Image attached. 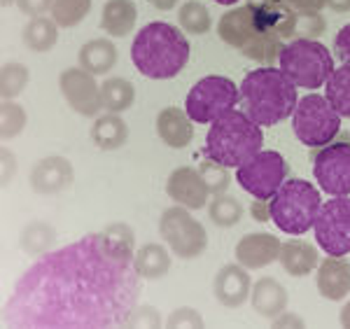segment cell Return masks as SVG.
<instances>
[{
	"label": "cell",
	"instance_id": "1",
	"mask_svg": "<svg viewBox=\"0 0 350 329\" xmlns=\"http://www.w3.org/2000/svg\"><path fill=\"white\" fill-rule=\"evenodd\" d=\"M135 234L112 222L56 252H44L16 282L5 317L14 327H126L138 306Z\"/></svg>",
	"mask_w": 350,
	"mask_h": 329
},
{
	"label": "cell",
	"instance_id": "2",
	"mask_svg": "<svg viewBox=\"0 0 350 329\" xmlns=\"http://www.w3.org/2000/svg\"><path fill=\"white\" fill-rule=\"evenodd\" d=\"M189 40L178 26L152 21L133 38L131 61L135 70L148 79H173L189 64Z\"/></svg>",
	"mask_w": 350,
	"mask_h": 329
},
{
	"label": "cell",
	"instance_id": "3",
	"mask_svg": "<svg viewBox=\"0 0 350 329\" xmlns=\"http://www.w3.org/2000/svg\"><path fill=\"white\" fill-rule=\"evenodd\" d=\"M299 103L297 87L280 68L264 66L250 70L241 82L243 112L259 127H275L292 117Z\"/></svg>",
	"mask_w": 350,
	"mask_h": 329
},
{
	"label": "cell",
	"instance_id": "4",
	"mask_svg": "<svg viewBox=\"0 0 350 329\" xmlns=\"http://www.w3.org/2000/svg\"><path fill=\"white\" fill-rule=\"evenodd\" d=\"M264 147V131L245 112L229 110L211 124L203 155L227 168H241Z\"/></svg>",
	"mask_w": 350,
	"mask_h": 329
},
{
	"label": "cell",
	"instance_id": "5",
	"mask_svg": "<svg viewBox=\"0 0 350 329\" xmlns=\"http://www.w3.org/2000/svg\"><path fill=\"white\" fill-rule=\"evenodd\" d=\"M217 36L229 47L239 49V52L250 61H259L264 66H273L280 59L285 44L283 40L269 36L257 26L255 14H252L250 5H239L231 8L229 12L222 14L217 24Z\"/></svg>",
	"mask_w": 350,
	"mask_h": 329
},
{
	"label": "cell",
	"instance_id": "6",
	"mask_svg": "<svg viewBox=\"0 0 350 329\" xmlns=\"http://www.w3.org/2000/svg\"><path fill=\"white\" fill-rule=\"evenodd\" d=\"M320 206H323L320 192L308 180H285L283 187L269 198L271 222H275L280 231L290 236H304L313 229Z\"/></svg>",
	"mask_w": 350,
	"mask_h": 329
},
{
	"label": "cell",
	"instance_id": "7",
	"mask_svg": "<svg viewBox=\"0 0 350 329\" xmlns=\"http://www.w3.org/2000/svg\"><path fill=\"white\" fill-rule=\"evenodd\" d=\"M278 64L297 89H310V92L325 87L327 79L334 73V56L329 49L318 40L306 38L287 42Z\"/></svg>",
	"mask_w": 350,
	"mask_h": 329
},
{
	"label": "cell",
	"instance_id": "8",
	"mask_svg": "<svg viewBox=\"0 0 350 329\" xmlns=\"http://www.w3.org/2000/svg\"><path fill=\"white\" fill-rule=\"evenodd\" d=\"M292 131L310 150L329 145L341 133V115L323 94H308L292 112Z\"/></svg>",
	"mask_w": 350,
	"mask_h": 329
},
{
	"label": "cell",
	"instance_id": "9",
	"mask_svg": "<svg viewBox=\"0 0 350 329\" xmlns=\"http://www.w3.org/2000/svg\"><path fill=\"white\" fill-rule=\"evenodd\" d=\"M241 101V89L236 87L234 79L224 75H208L199 79L189 89L185 110L196 124H213L215 119L234 110Z\"/></svg>",
	"mask_w": 350,
	"mask_h": 329
},
{
	"label": "cell",
	"instance_id": "10",
	"mask_svg": "<svg viewBox=\"0 0 350 329\" xmlns=\"http://www.w3.org/2000/svg\"><path fill=\"white\" fill-rule=\"evenodd\" d=\"M159 234L180 259H196L208 250V231L183 206H171L159 218Z\"/></svg>",
	"mask_w": 350,
	"mask_h": 329
},
{
	"label": "cell",
	"instance_id": "11",
	"mask_svg": "<svg viewBox=\"0 0 350 329\" xmlns=\"http://www.w3.org/2000/svg\"><path fill=\"white\" fill-rule=\"evenodd\" d=\"M287 173H290V166H287L285 157L278 155V152L264 150L252 157L247 163H243L236 171V180L252 198L269 201L283 187Z\"/></svg>",
	"mask_w": 350,
	"mask_h": 329
},
{
	"label": "cell",
	"instance_id": "12",
	"mask_svg": "<svg viewBox=\"0 0 350 329\" xmlns=\"http://www.w3.org/2000/svg\"><path fill=\"white\" fill-rule=\"evenodd\" d=\"M315 243L332 254L346 257L350 254V196H332L320 206L313 224Z\"/></svg>",
	"mask_w": 350,
	"mask_h": 329
},
{
	"label": "cell",
	"instance_id": "13",
	"mask_svg": "<svg viewBox=\"0 0 350 329\" xmlns=\"http://www.w3.org/2000/svg\"><path fill=\"white\" fill-rule=\"evenodd\" d=\"M313 175L329 196H350V143L334 140L313 155Z\"/></svg>",
	"mask_w": 350,
	"mask_h": 329
},
{
	"label": "cell",
	"instance_id": "14",
	"mask_svg": "<svg viewBox=\"0 0 350 329\" xmlns=\"http://www.w3.org/2000/svg\"><path fill=\"white\" fill-rule=\"evenodd\" d=\"M59 89L64 94L66 103L82 117H98L103 110L100 101V84L96 82L92 73L84 68H68L59 77Z\"/></svg>",
	"mask_w": 350,
	"mask_h": 329
},
{
	"label": "cell",
	"instance_id": "15",
	"mask_svg": "<svg viewBox=\"0 0 350 329\" xmlns=\"http://www.w3.org/2000/svg\"><path fill=\"white\" fill-rule=\"evenodd\" d=\"M257 26L269 36L285 40L297 36V19L299 14L285 0H247Z\"/></svg>",
	"mask_w": 350,
	"mask_h": 329
},
{
	"label": "cell",
	"instance_id": "16",
	"mask_svg": "<svg viewBox=\"0 0 350 329\" xmlns=\"http://www.w3.org/2000/svg\"><path fill=\"white\" fill-rule=\"evenodd\" d=\"M166 194L173 198L178 206L187 208V211H201L208 206V187L203 183L199 168L180 166L168 175L166 180Z\"/></svg>",
	"mask_w": 350,
	"mask_h": 329
},
{
	"label": "cell",
	"instance_id": "17",
	"mask_svg": "<svg viewBox=\"0 0 350 329\" xmlns=\"http://www.w3.org/2000/svg\"><path fill=\"white\" fill-rule=\"evenodd\" d=\"M75 180V168L66 157H44L31 168L28 183L36 194H59Z\"/></svg>",
	"mask_w": 350,
	"mask_h": 329
},
{
	"label": "cell",
	"instance_id": "18",
	"mask_svg": "<svg viewBox=\"0 0 350 329\" xmlns=\"http://www.w3.org/2000/svg\"><path fill=\"white\" fill-rule=\"evenodd\" d=\"M252 292V280L245 266L236 264H224L217 271L215 280H213V294L224 308H241L243 304L250 299Z\"/></svg>",
	"mask_w": 350,
	"mask_h": 329
},
{
	"label": "cell",
	"instance_id": "19",
	"mask_svg": "<svg viewBox=\"0 0 350 329\" xmlns=\"http://www.w3.org/2000/svg\"><path fill=\"white\" fill-rule=\"evenodd\" d=\"M280 241L278 236L269 234V231H255V234H245L236 246V262L245 266L247 271H257L264 266L273 264L280 254Z\"/></svg>",
	"mask_w": 350,
	"mask_h": 329
},
{
	"label": "cell",
	"instance_id": "20",
	"mask_svg": "<svg viewBox=\"0 0 350 329\" xmlns=\"http://www.w3.org/2000/svg\"><path fill=\"white\" fill-rule=\"evenodd\" d=\"M320 297L327 302H341L350 294V262L343 257H332L327 254L318 264V276H315Z\"/></svg>",
	"mask_w": 350,
	"mask_h": 329
},
{
	"label": "cell",
	"instance_id": "21",
	"mask_svg": "<svg viewBox=\"0 0 350 329\" xmlns=\"http://www.w3.org/2000/svg\"><path fill=\"white\" fill-rule=\"evenodd\" d=\"M157 135L171 150H183L194 140V122L183 107H163L157 115Z\"/></svg>",
	"mask_w": 350,
	"mask_h": 329
},
{
	"label": "cell",
	"instance_id": "22",
	"mask_svg": "<svg viewBox=\"0 0 350 329\" xmlns=\"http://www.w3.org/2000/svg\"><path fill=\"white\" fill-rule=\"evenodd\" d=\"M278 262L285 269V274H290L295 278H304L318 269L320 254L313 243H306V241H301V238L292 236L290 241H283V246H280Z\"/></svg>",
	"mask_w": 350,
	"mask_h": 329
},
{
	"label": "cell",
	"instance_id": "23",
	"mask_svg": "<svg viewBox=\"0 0 350 329\" xmlns=\"http://www.w3.org/2000/svg\"><path fill=\"white\" fill-rule=\"evenodd\" d=\"M287 290L280 285L275 278H259V280L252 285L250 292V304L255 308V313H259L262 317H275L280 315L287 308Z\"/></svg>",
	"mask_w": 350,
	"mask_h": 329
},
{
	"label": "cell",
	"instance_id": "24",
	"mask_svg": "<svg viewBox=\"0 0 350 329\" xmlns=\"http://www.w3.org/2000/svg\"><path fill=\"white\" fill-rule=\"evenodd\" d=\"M138 19V8L133 0H108L100 10V28L110 38H126Z\"/></svg>",
	"mask_w": 350,
	"mask_h": 329
},
{
	"label": "cell",
	"instance_id": "25",
	"mask_svg": "<svg viewBox=\"0 0 350 329\" xmlns=\"http://www.w3.org/2000/svg\"><path fill=\"white\" fill-rule=\"evenodd\" d=\"M77 59H80V68L92 75H108L117 66V47L108 38H96L82 44Z\"/></svg>",
	"mask_w": 350,
	"mask_h": 329
},
{
	"label": "cell",
	"instance_id": "26",
	"mask_svg": "<svg viewBox=\"0 0 350 329\" xmlns=\"http://www.w3.org/2000/svg\"><path fill=\"white\" fill-rule=\"evenodd\" d=\"M92 140H94V145L103 152L120 150L129 140V124L124 122L117 112H108V115L96 117V122L92 127Z\"/></svg>",
	"mask_w": 350,
	"mask_h": 329
},
{
	"label": "cell",
	"instance_id": "27",
	"mask_svg": "<svg viewBox=\"0 0 350 329\" xmlns=\"http://www.w3.org/2000/svg\"><path fill=\"white\" fill-rule=\"evenodd\" d=\"M133 266L143 280H159L171 271V254L161 243H145L133 254Z\"/></svg>",
	"mask_w": 350,
	"mask_h": 329
},
{
	"label": "cell",
	"instance_id": "28",
	"mask_svg": "<svg viewBox=\"0 0 350 329\" xmlns=\"http://www.w3.org/2000/svg\"><path fill=\"white\" fill-rule=\"evenodd\" d=\"M21 38H24V44L31 52L44 54V52H49V49H54L56 42H59V24L44 14L33 16L24 26Z\"/></svg>",
	"mask_w": 350,
	"mask_h": 329
},
{
	"label": "cell",
	"instance_id": "29",
	"mask_svg": "<svg viewBox=\"0 0 350 329\" xmlns=\"http://www.w3.org/2000/svg\"><path fill=\"white\" fill-rule=\"evenodd\" d=\"M100 101L108 112H124L135 103V87L133 82L124 77H108L100 82Z\"/></svg>",
	"mask_w": 350,
	"mask_h": 329
},
{
	"label": "cell",
	"instance_id": "30",
	"mask_svg": "<svg viewBox=\"0 0 350 329\" xmlns=\"http://www.w3.org/2000/svg\"><path fill=\"white\" fill-rule=\"evenodd\" d=\"M21 250H24L28 257H40V254L49 252V248L56 243V231L52 224L47 222H28L24 226L19 236Z\"/></svg>",
	"mask_w": 350,
	"mask_h": 329
},
{
	"label": "cell",
	"instance_id": "31",
	"mask_svg": "<svg viewBox=\"0 0 350 329\" xmlns=\"http://www.w3.org/2000/svg\"><path fill=\"white\" fill-rule=\"evenodd\" d=\"M325 96L338 115L350 119V64L334 68L325 84Z\"/></svg>",
	"mask_w": 350,
	"mask_h": 329
},
{
	"label": "cell",
	"instance_id": "32",
	"mask_svg": "<svg viewBox=\"0 0 350 329\" xmlns=\"http://www.w3.org/2000/svg\"><path fill=\"white\" fill-rule=\"evenodd\" d=\"M208 218L213 220V224L222 226V229L236 226L243 218V203L229 194H217L208 203Z\"/></svg>",
	"mask_w": 350,
	"mask_h": 329
},
{
	"label": "cell",
	"instance_id": "33",
	"mask_svg": "<svg viewBox=\"0 0 350 329\" xmlns=\"http://www.w3.org/2000/svg\"><path fill=\"white\" fill-rule=\"evenodd\" d=\"M178 21L180 28L189 36H206L208 31L213 28V19L211 12L203 3H196V0H189L180 8L178 12Z\"/></svg>",
	"mask_w": 350,
	"mask_h": 329
},
{
	"label": "cell",
	"instance_id": "34",
	"mask_svg": "<svg viewBox=\"0 0 350 329\" xmlns=\"http://www.w3.org/2000/svg\"><path fill=\"white\" fill-rule=\"evenodd\" d=\"M92 12V0H54L52 19L59 28H72L82 24Z\"/></svg>",
	"mask_w": 350,
	"mask_h": 329
},
{
	"label": "cell",
	"instance_id": "35",
	"mask_svg": "<svg viewBox=\"0 0 350 329\" xmlns=\"http://www.w3.org/2000/svg\"><path fill=\"white\" fill-rule=\"evenodd\" d=\"M31 73L24 64H5L0 70V96L3 101H14L26 89Z\"/></svg>",
	"mask_w": 350,
	"mask_h": 329
},
{
	"label": "cell",
	"instance_id": "36",
	"mask_svg": "<svg viewBox=\"0 0 350 329\" xmlns=\"http://www.w3.org/2000/svg\"><path fill=\"white\" fill-rule=\"evenodd\" d=\"M26 110L16 101H3L0 105V135L3 140L16 138L26 129Z\"/></svg>",
	"mask_w": 350,
	"mask_h": 329
},
{
	"label": "cell",
	"instance_id": "37",
	"mask_svg": "<svg viewBox=\"0 0 350 329\" xmlns=\"http://www.w3.org/2000/svg\"><path fill=\"white\" fill-rule=\"evenodd\" d=\"M199 173H201L203 183H206L208 192H211L213 196L227 194V189L231 185V175H229L227 166H222V163H217V161H213V159L206 157L199 166Z\"/></svg>",
	"mask_w": 350,
	"mask_h": 329
},
{
	"label": "cell",
	"instance_id": "38",
	"mask_svg": "<svg viewBox=\"0 0 350 329\" xmlns=\"http://www.w3.org/2000/svg\"><path fill=\"white\" fill-rule=\"evenodd\" d=\"M126 327H131V329H157V327H161V315L154 306H148V304L140 306L138 304L131 311V315H129Z\"/></svg>",
	"mask_w": 350,
	"mask_h": 329
},
{
	"label": "cell",
	"instance_id": "39",
	"mask_svg": "<svg viewBox=\"0 0 350 329\" xmlns=\"http://www.w3.org/2000/svg\"><path fill=\"white\" fill-rule=\"evenodd\" d=\"M166 327L168 329H185V327H191V329H203L206 322H203V315L199 311L189 308V306H183V308H175L166 320Z\"/></svg>",
	"mask_w": 350,
	"mask_h": 329
},
{
	"label": "cell",
	"instance_id": "40",
	"mask_svg": "<svg viewBox=\"0 0 350 329\" xmlns=\"http://www.w3.org/2000/svg\"><path fill=\"white\" fill-rule=\"evenodd\" d=\"M325 33V19L320 16V12H308V14H299L297 19V36L295 38H306L315 40Z\"/></svg>",
	"mask_w": 350,
	"mask_h": 329
},
{
	"label": "cell",
	"instance_id": "41",
	"mask_svg": "<svg viewBox=\"0 0 350 329\" xmlns=\"http://www.w3.org/2000/svg\"><path fill=\"white\" fill-rule=\"evenodd\" d=\"M16 8L26 16H42L47 10L54 8V0H16Z\"/></svg>",
	"mask_w": 350,
	"mask_h": 329
},
{
	"label": "cell",
	"instance_id": "42",
	"mask_svg": "<svg viewBox=\"0 0 350 329\" xmlns=\"http://www.w3.org/2000/svg\"><path fill=\"white\" fill-rule=\"evenodd\" d=\"M334 56L343 64H350V24L343 26L341 31L336 33L334 40Z\"/></svg>",
	"mask_w": 350,
	"mask_h": 329
},
{
	"label": "cell",
	"instance_id": "43",
	"mask_svg": "<svg viewBox=\"0 0 350 329\" xmlns=\"http://www.w3.org/2000/svg\"><path fill=\"white\" fill-rule=\"evenodd\" d=\"M297 14H308V12H320L327 8V0H285Z\"/></svg>",
	"mask_w": 350,
	"mask_h": 329
},
{
	"label": "cell",
	"instance_id": "44",
	"mask_svg": "<svg viewBox=\"0 0 350 329\" xmlns=\"http://www.w3.org/2000/svg\"><path fill=\"white\" fill-rule=\"evenodd\" d=\"M271 325L273 327H278V329H292V327H297V329H304L306 327V322L301 320V315H297V313H280V315H275V317H271Z\"/></svg>",
	"mask_w": 350,
	"mask_h": 329
},
{
	"label": "cell",
	"instance_id": "45",
	"mask_svg": "<svg viewBox=\"0 0 350 329\" xmlns=\"http://www.w3.org/2000/svg\"><path fill=\"white\" fill-rule=\"evenodd\" d=\"M250 215L257 222H271V208L264 198H255V201L250 203Z\"/></svg>",
	"mask_w": 350,
	"mask_h": 329
},
{
	"label": "cell",
	"instance_id": "46",
	"mask_svg": "<svg viewBox=\"0 0 350 329\" xmlns=\"http://www.w3.org/2000/svg\"><path fill=\"white\" fill-rule=\"evenodd\" d=\"M16 173V159L8 147H3V185L10 183V175Z\"/></svg>",
	"mask_w": 350,
	"mask_h": 329
},
{
	"label": "cell",
	"instance_id": "47",
	"mask_svg": "<svg viewBox=\"0 0 350 329\" xmlns=\"http://www.w3.org/2000/svg\"><path fill=\"white\" fill-rule=\"evenodd\" d=\"M327 8H332V12L346 14L350 12V0H327Z\"/></svg>",
	"mask_w": 350,
	"mask_h": 329
},
{
	"label": "cell",
	"instance_id": "48",
	"mask_svg": "<svg viewBox=\"0 0 350 329\" xmlns=\"http://www.w3.org/2000/svg\"><path fill=\"white\" fill-rule=\"evenodd\" d=\"M180 0H150V5L154 10H161V12H171V10L178 5Z\"/></svg>",
	"mask_w": 350,
	"mask_h": 329
},
{
	"label": "cell",
	"instance_id": "49",
	"mask_svg": "<svg viewBox=\"0 0 350 329\" xmlns=\"http://www.w3.org/2000/svg\"><path fill=\"white\" fill-rule=\"evenodd\" d=\"M341 325L346 329H350V299L343 304V308H341Z\"/></svg>",
	"mask_w": 350,
	"mask_h": 329
},
{
	"label": "cell",
	"instance_id": "50",
	"mask_svg": "<svg viewBox=\"0 0 350 329\" xmlns=\"http://www.w3.org/2000/svg\"><path fill=\"white\" fill-rule=\"evenodd\" d=\"M217 5H224V8H231V5H239V0H213Z\"/></svg>",
	"mask_w": 350,
	"mask_h": 329
},
{
	"label": "cell",
	"instance_id": "51",
	"mask_svg": "<svg viewBox=\"0 0 350 329\" xmlns=\"http://www.w3.org/2000/svg\"><path fill=\"white\" fill-rule=\"evenodd\" d=\"M12 3H16V0H0V5H3V8H10Z\"/></svg>",
	"mask_w": 350,
	"mask_h": 329
}]
</instances>
